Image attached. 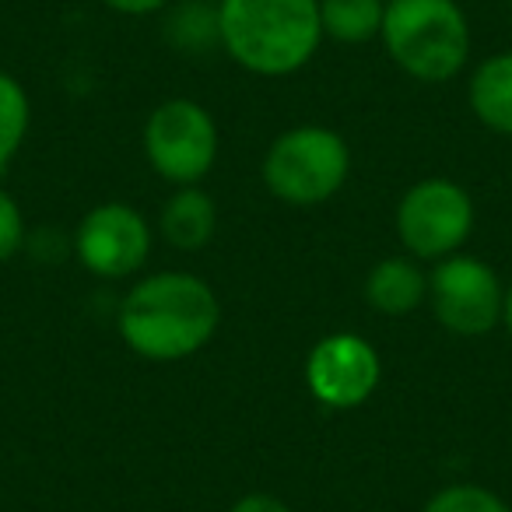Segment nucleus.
<instances>
[{"label": "nucleus", "instance_id": "11", "mask_svg": "<svg viewBox=\"0 0 512 512\" xmlns=\"http://www.w3.org/2000/svg\"><path fill=\"white\" fill-rule=\"evenodd\" d=\"M214 228H218V207H214L211 193L200 186H179L158 214L162 239L186 253L204 249L214 239Z\"/></svg>", "mask_w": 512, "mask_h": 512}, {"label": "nucleus", "instance_id": "10", "mask_svg": "<svg viewBox=\"0 0 512 512\" xmlns=\"http://www.w3.org/2000/svg\"><path fill=\"white\" fill-rule=\"evenodd\" d=\"M365 299L383 316H411L428 299V274L414 256H386L365 278Z\"/></svg>", "mask_w": 512, "mask_h": 512}, {"label": "nucleus", "instance_id": "14", "mask_svg": "<svg viewBox=\"0 0 512 512\" xmlns=\"http://www.w3.org/2000/svg\"><path fill=\"white\" fill-rule=\"evenodd\" d=\"M386 0H320L323 39L362 46L383 32Z\"/></svg>", "mask_w": 512, "mask_h": 512}, {"label": "nucleus", "instance_id": "2", "mask_svg": "<svg viewBox=\"0 0 512 512\" xmlns=\"http://www.w3.org/2000/svg\"><path fill=\"white\" fill-rule=\"evenodd\" d=\"M221 50L249 74L288 78L323 43L320 0H218Z\"/></svg>", "mask_w": 512, "mask_h": 512}, {"label": "nucleus", "instance_id": "13", "mask_svg": "<svg viewBox=\"0 0 512 512\" xmlns=\"http://www.w3.org/2000/svg\"><path fill=\"white\" fill-rule=\"evenodd\" d=\"M165 43L179 53H211L221 46L218 0H179L165 8Z\"/></svg>", "mask_w": 512, "mask_h": 512}, {"label": "nucleus", "instance_id": "16", "mask_svg": "<svg viewBox=\"0 0 512 512\" xmlns=\"http://www.w3.org/2000/svg\"><path fill=\"white\" fill-rule=\"evenodd\" d=\"M421 512H512L509 502L481 484H449L435 491Z\"/></svg>", "mask_w": 512, "mask_h": 512}, {"label": "nucleus", "instance_id": "19", "mask_svg": "<svg viewBox=\"0 0 512 512\" xmlns=\"http://www.w3.org/2000/svg\"><path fill=\"white\" fill-rule=\"evenodd\" d=\"M228 512H292V509H288L281 498L264 495V491H253V495H242Z\"/></svg>", "mask_w": 512, "mask_h": 512}, {"label": "nucleus", "instance_id": "17", "mask_svg": "<svg viewBox=\"0 0 512 512\" xmlns=\"http://www.w3.org/2000/svg\"><path fill=\"white\" fill-rule=\"evenodd\" d=\"M25 246V214L18 200L0 186V264Z\"/></svg>", "mask_w": 512, "mask_h": 512}, {"label": "nucleus", "instance_id": "18", "mask_svg": "<svg viewBox=\"0 0 512 512\" xmlns=\"http://www.w3.org/2000/svg\"><path fill=\"white\" fill-rule=\"evenodd\" d=\"M106 8H113L116 15H130V18H144V15H158L172 4V0H102Z\"/></svg>", "mask_w": 512, "mask_h": 512}, {"label": "nucleus", "instance_id": "12", "mask_svg": "<svg viewBox=\"0 0 512 512\" xmlns=\"http://www.w3.org/2000/svg\"><path fill=\"white\" fill-rule=\"evenodd\" d=\"M467 102L484 127L512 137V50L491 53L477 64L467 85Z\"/></svg>", "mask_w": 512, "mask_h": 512}, {"label": "nucleus", "instance_id": "8", "mask_svg": "<svg viewBox=\"0 0 512 512\" xmlns=\"http://www.w3.org/2000/svg\"><path fill=\"white\" fill-rule=\"evenodd\" d=\"M74 256L95 278H134L151 256V225L137 207L106 200L78 221Z\"/></svg>", "mask_w": 512, "mask_h": 512}, {"label": "nucleus", "instance_id": "3", "mask_svg": "<svg viewBox=\"0 0 512 512\" xmlns=\"http://www.w3.org/2000/svg\"><path fill=\"white\" fill-rule=\"evenodd\" d=\"M379 39L393 64L425 85L456 78L470 60V22L456 0H386Z\"/></svg>", "mask_w": 512, "mask_h": 512}, {"label": "nucleus", "instance_id": "7", "mask_svg": "<svg viewBox=\"0 0 512 512\" xmlns=\"http://www.w3.org/2000/svg\"><path fill=\"white\" fill-rule=\"evenodd\" d=\"M435 320L456 337H481L502 323L505 285L477 256L453 253L428 274Z\"/></svg>", "mask_w": 512, "mask_h": 512}, {"label": "nucleus", "instance_id": "15", "mask_svg": "<svg viewBox=\"0 0 512 512\" xmlns=\"http://www.w3.org/2000/svg\"><path fill=\"white\" fill-rule=\"evenodd\" d=\"M29 123H32L29 92H25L18 78L0 71V172L8 169L18 151H22L25 137H29Z\"/></svg>", "mask_w": 512, "mask_h": 512}, {"label": "nucleus", "instance_id": "20", "mask_svg": "<svg viewBox=\"0 0 512 512\" xmlns=\"http://www.w3.org/2000/svg\"><path fill=\"white\" fill-rule=\"evenodd\" d=\"M502 323H505V330L512 334V285L505 288V306H502Z\"/></svg>", "mask_w": 512, "mask_h": 512}, {"label": "nucleus", "instance_id": "5", "mask_svg": "<svg viewBox=\"0 0 512 512\" xmlns=\"http://www.w3.org/2000/svg\"><path fill=\"white\" fill-rule=\"evenodd\" d=\"M144 155L172 186H200L218 162V123L200 102L169 99L144 123Z\"/></svg>", "mask_w": 512, "mask_h": 512}, {"label": "nucleus", "instance_id": "9", "mask_svg": "<svg viewBox=\"0 0 512 512\" xmlns=\"http://www.w3.org/2000/svg\"><path fill=\"white\" fill-rule=\"evenodd\" d=\"M383 362L362 334H327L306 358V386L323 407L351 411L376 393Z\"/></svg>", "mask_w": 512, "mask_h": 512}, {"label": "nucleus", "instance_id": "6", "mask_svg": "<svg viewBox=\"0 0 512 512\" xmlns=\"http://www.w3.org/2000/svg\"><path fill=\"white\" fill-rule=\"evenodd\" d=\"M474 232V200L453 179H421L397 204V235L414 260H446Z\"/></svg>", "mask_w": 512, "mask_h": 512}, {"label": "nucleus", "instance_id": "4", "mask_svg": "<svg viewBox=\"0 0 512 512\" xmlns=\"http://www.w3.org/2000/svg\"><path fill=\"white\" fill-rule=\"evenodd\" d=\"M351 151L330 127H292L271 141L264 155V183L281 204L316 207L327 204L348 183Z\"/></svg>", "mask_w": 512, "mask_h": 512}, {"label": "nucleus", "instance_id": "1", "mask_svg": "<svg viewBox=\"0 0 512 512\" xmlns=\"http://www.w3.org/2000/svg\"><path fill=\"white\" fill-rule=\"evenodd\" d=\"M116 327L134 355L148 362H183L218 334L221 302L200 274H148L123 295Z\"/></svg>", "mask_w": 512, "mask_h": 512}]
</instances>
